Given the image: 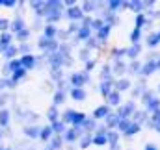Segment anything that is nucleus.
<instances>
[{"instance_id":"1","label":"nucleus","mask_w":160,"mask_h":150,"mask_svg":"<svg viewBox=\"0 0 160 150\" xmlns=\"http://www.w3.org/2000/svg\"><path fill=\"white\" fill-rule=\"evenodd\" d=\"M73 96H75L77 100H80V98H84V93H82L80 89H75V91H73Z\"/></svg>"},{"instance_id":"2","label":"nucleus","mask_w":160,"mask_h":150,"mask_svg":"<svg viewBox=\"0 0 160 150\" xmlns=\"http://www.w3.org/2000/svg\"><path fill=\"white\" fill-rule=\"evenodd\" d=\"M0 120H2V126H6V124H8V113H6V111L0 113Z\"/></svg>"},{"instance_id":"3","label":"nucleus","mask_w":160,"mask_h":150,"mask_svg":"<svg viewBox=\"0 0 160 150\" xmlns=\"http://www.w3.org/2000/svg\"><path fill=\"white\" fill-rule=\"evenodd\" d=\"M22 63H24L26 67H32V63H34V59H32V58H24V59H22Z\"/></svg>"},{"instance_id":"4","label":"nucleus","mask_w":160,"mask_h":150,"mask_svg":"<svg viewBox=\"0 0 160 150\" xmlns=\"http://www.w3.org/2000/svg\"><path fill=\"white\" fill-rule=\"evenodd\" d=\"M82 82H84V80H82V76H73V83H77V85H78V83H82Z\"/></svg>"},{"instance_id":"5","label":"nucleus","mask_w":160,"mask_h":150,"mask_svg":"<svg viewBox=\"0 0 160 150\" xmlns=\"http://www.w3.org/2000/svg\"><path fill=\"white\" fill-rule=\"evenodd\" d=\"M104 113H106V108H101V110H99V111L95 113V115H97V117H102Z\"/></svg>"},{"instance_id":"6","label":"nucleus","mask_w":160,"mask_h":150,"mask_svg":"<svg viewBox=\"0 0 160 150\" xmlns=\"http://www.w3.org/2000/svg\"><path fill=\"white\" fill-rule=\"evenodd\" d=\"M13 28H15V30H19V28H22V22H15V24H13Z\"/></svg>"},{"instance_id":"7","label":"nucleus","mask_w":160,"mask_h":150,"mask_svg":"<svg viewBox=\"0 0 160 150\" xmlns=\"http://www.w3.org/2000/svg\"><path fill=\"white\" fill-rule=\"evenodd\" d=\"M8 41H9V35H4V37H2V43H4V45H6Z\"/></svg>"}]
</instances>
